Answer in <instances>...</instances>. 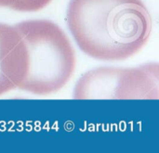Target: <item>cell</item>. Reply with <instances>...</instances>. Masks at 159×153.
<instances>
[{
	"mask_svg": "<svg viewBox=\"0 0 159 153\" xmlns=\"http://www.w3.org/2000/svg\"><path fill=\"white\" fill-rule=\"evenodd\" d=\"M29 68L25 42L13 25L0 23V97L19 88Z\"/></svg>",
	"mask_w": 159,
	"mask_h": 153,
	"instance_id": "4",
	"label": "cell"
},
{
	"mask_svg": "<svg viewBox=\"0 0 159 153\" xmlns=\"http://www.w3.org/2000/svg\"><path fill=\"white\" fill-rule=\"evenodd\" d=\"M66 20L79 48L106 61L136 55L152 32L151 15L142 0H71Z\"/></svg>",
	"mask_w": 159,
	"mask_h": 153,
	"instance_id": "1",
	"label": "cell"
},
{
	"mask_svg": "<svg viewBox=\"0 0 159 153\" xmlns=\"http://www.w3.org/2000/svg\"><path fill=\"white\" fill-rule=\"evenodd\" d=\"M52 0H0V7L20 12H34L45 8Z\"/></svg>",
	"mask_w": 159,
	"mask_h": 153,
	"instance_id": "5",
	"label": "cell"
},
{
	"mask_svg": "<svg viewBox=\"0 0 159 153\" xmlns=\"http://www.w3.org/2000/svg\"><path fill=\"white\" fill-rule=\"evenodd\" d=\"M158 65L139 68L102 67L86 72L74 90L75 99H157Z\"/></svg>",
	"mask_w": 159,
	"mask_h": 153,
	"instance_id": "3",
	"label": "cell"
},
{
	"mask_svg": "<svg viewBox=\"0 0 159 153\" xmlns=\"http://www.w3.org/2000/svg\"><path fill=\"white\" fill-rule=\"evenodd\" d=\"M29 54L27 75L19 89L49 96L62 89L76 66L75 49L63 30L48 20H26L14 25Z\"/></svg>",
	"mask_w": 159,
	"mask_h": 153,
	"instance_id": "2",
	"label": "cell"
}]
</instances>
